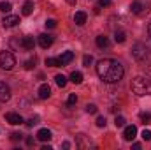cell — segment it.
Listing matches in <instances>:
<instances>
[{
  "label": "cell",
  "instance_id": "6da1fadb",
  "mask_svg": "<svg viewBox=\"0 0 151 150\" xmlns=\"http://www.w3.org/2000/svg\"><path fill=\"white\" fill-rule=\"evenodd\" d=\"M97 74L104 83H118V81L123 79L125 69L114 58H102L97 64Z\"/></svg>",
  "mask_w": 151,
  "mask_h": 150
},
{
  "label": "cell",
  "instance_id": "7a4b0ae2",
  "mask_svg": "<svg viewBox=\"0 0 151 150\" xmlns=\"http://www.w3.org/2000/svg\"><path fill=\"white\" fill-rule=\"evenodd\" d=\"M132 92L139 97H144V95H151V79L148 78H142V76H137L132 79Z\"/></svg>",
  "mask_w": 151,
  "mask_h": 150
},
{
  "label": "cell",
  "instance_id": "3957f363",
  "mask_svg": "<svg viewBox=\"0 0 151 150\" xmlns=\"http://www.w3.org/2000/svg\"><path fill=\"white\" fill-rule=\"evenodd\" d=\"M16 66V58L11 51H0V69L11 71Z\"/></svg>",
  "mask_w": 151,
  "mask_h": 150
},
{
  "label": "cell",
  "instance_id": "277c9868",
  "mask_svg": "<svg viewBox=\"0 0 151 150\" xmlns=\"http://www.w3.org/2000/svg\"><path fill=\"white\" fill-rule=\"evenodd\" d=\"M148 51H150L148 46H146V44H141V42L134 44V48H132V55H134V58L139 60V62H146V58H148V55H150Z\"/></svg>",
  "mask_w": 151,
  "mask_h": 150
},
{
  "label": "cell",
  "instance_id": "5b68a950",
  "mask_svg": "<svg viewBox=\"0 0 151 150\" xmlns=\"http://www.w3.org/2000/svg\"><path fill=\"white\" fill-rule=\"evenodd\" d=\"M150 5H151V0H134L130 4V11L134 14H144L150 11Z\"/></svg>",
  "mask_w": 151,
  "mask_h": 150
},
{
  "label": "cell",
  "instance_id": "8992f818",
  "mask_svg": "<svg viewBox=\"0 0 151 150\" xmlns=\"http://www.w3.org/2000/svg\"><path fill=\"white\" fill-rule=\"evenodd\" d=\"M18 23H19V16H16V14H9V16H5L4 21H2V25H4L5 28H12V27H16Z\"/></svg>",
  "mask_w": 151,
  "mask_h": 150
},
{
  "label": "cell",
  "instance_id": "52a82bcc",
  "mask_svg": "<svg viewBox=\"0 0 151 150\" xmlns=\"http://www.w3.org/2000/svg\"><path fill=\"white\" fill-rule=\"evenodd\" d=\"M11 99V88L4 81H0V103H7Z\"/></svg>",
  "mask_w": 151,
  "mask_h": 150
},
{
  "label": "cell",
  "instance_id": "ba28073f",
  "mask_svg": "<svg viewBox=\"0 0 151 150\" xmlns=\"http://www.w3.org/2000/svg\"><path fill=\"white\" fill-rule=\"evenodd\" d=\"M53 36H49V34H40L39 36V46L40 48H44V50H47L51 44H53Z\"/></svg>",
  "mask_w": 151,
  "mask_h": 150
},
{
  "label": "cell",
  "instance_id": "9c48e42d",
  "mask_svg": "<svg viewBox=\"0 0 151 150\" xmlns=\"http://www.w3.org/2000/svg\"><path fill=\"white\" fill-rule=\"evenodd\" d=\"M74 60V53L72 51H63L60 57H58V62H60V67H63V66H67V64H70Z\"/></svg>",
  "mask_w": 151,
  "mask_h": 150
},
{
  "label": "cell",
  "instance_id": "30bf717a",
  "mask_svg": "<svg viewBox=\"0 0 151 150\" xmlns=\"http://www.w3.org/2000/svg\"><path fill=\"white\" fill-rule=\"evenodd\" d=\"M135 136H137V127H135V125H127L125 131H123V138H125L127 141H132Z\"/></svg>",
  "mask_w": 151,
  "mask_h": 150
},
{
  "label": "cell",
  "instance_id": "8fae6325",
  "mask_svg": "<svg viewBox=\"0 0 151 150\" xmlns=\"http://www.w3.org/2000/svg\"><path fill=\"white\" fill-rule=\"evenodd\" d=\"M5 120H7L9 124H12V125L23 124V118H21V115H18V113H7V115H5Z\"/></svg>",
  "mask_w": 151,
  "mask_h": 150
},
{
  "label": "cell",
  "instance_id": "7c38bea8",
  "mask_svg": "<svg viewBox=\"0 0 151 150\" xmlns=\"http://www.w3.org/2000/svg\"><path fill=\"white\" fill-rule=\"evenodd\" d=\"M51 95V87L47 85V83H42L40 87H39V97L40 99H47Z\"/></svg>",
  "mask_w": 151,
  "mask_h": 150
},
{
  "label": "cell",
  "instance_id": "4fadbf2b",
  "mask_svg": "<svg viewBox=\"0 0 151 150\" xmlns=\"http://www.w3.org/2000/svg\"><path fill=\"white\" fill-rule=\"evenodd\" d=\"M21 46H23V50H34L35 41H34L32 36H25V37L21 39Z\"/></svg>",
  "mask_w": 151,
  "mask_h": 150
},
{
  "label": "cell",
  "instance_id": "5bb4252c",
  "mask_svg": "<svg viewBox=\"0 0 151 150\" xmlns=\"http://www.w3.org/2000/svg\"><path fill=\"white\" fill-rule=\"evenodd\" d=\"M86 18H88V16H86V12H83V11H77V12L74 14L76 25H79V27H81V25H84V23H86Z\"/></svg>",
  "mask_w": 151,
  "mask_h": 150
},
{
  "label": "cell",
  "instance_id": "9a60e30c",
  "mask_svg": "<svg viewBox=\"0 0 151 150\" xmlns=\"http://www.w3.org/2000/svg\"><path fill=\"white\" fill-rule=\"evenodd\" d=\"M21 12H23V16H30V14L34 12V2H32V0L25 2V4H23V9H21Z\"/></svg>",
  "mask_w": 151,
  "mask_h": 150
},
{
  "label": "cell",
  "instance_id": "2e32d148",
  "mask_svg": "<svg viewBox=\"0 0 151 150\" xmlns=\"http://www.w3.org/2000/svg\"><path fill=\"white\" fill-rule=\"evenodd\" d=\"M37 138L40 141H49L51 140V131L49 129H40L37 133Z\"/></svg>",
  "mask_w": 151,
  "mask_h": 150
},
{
  "label": "cell",
  "instance_id": "e0dca14e",
  "mask_svg": "<svg viewBox=\"0 0 151 150\" xmlns=\"http://www.w3.org/2000/svg\"><path fill=\"white\" fill-rule=\"evenodd\" d=\"M95 42L99 48H109V37H106V36H99L95 39Z\"/></svg>",
  "mask_w": 151,
  "mask_h": 150
},
{
  "label": "cell",
  "instance_id": "ac0fdd59",
  "mask_svg": "<svg viewBox=\"0 0 151 150\" xmlns=\"http://www.w3.org/2000/svg\"><path fill=\"white\" fill-rule=\"evenodd\" d=\"M55 81H56V85H58L60 88H63V87L67 85V78H65L63 74H56L55 76Z\"/></svg>",
  "mask_w": 151,
  "mask_h": 150
},
{
  "label": "cell",
  "instance_id": "d6986e66",
  "mask_svg": "<svg viewBox=\"0 0 151 150\" xmlns=\"http://www.w3.org/2000/svg\"><path fill=\"white\" fill-rule=\"evenodd\" d=\"M70 81H72V83H76V85H79V83L83 81V74H81L79 71H74V73L70 74Z\"/></svg>",
  "mask_w": 151,
  "mask_h": 150
},
{
  "label": "cell",
  "instance_id": "ffe728a7",
  "mask_svg": "<svg viewBox=\"0 0 151 150\" xmlns=\"http://www.w3.org/2000/svg\"><path fill=\"white\" fill-rule=\"evenodd\" d=\"M46 66H49V67H60V62L55 57H47L46 58Z\"/></svg>",
  "mask_w": 151,
  "mask_h": 150
},
{
  "label": "cell",
  "instance_id": "44dd1931",
  "mask_svg": "<svg viewBox=\"0 0 151 150\" xmlns=\"http://www.w3.org/2000/svg\"><path fill=\"white\" fill-rule=\"evenodd\" d=\"M11 9H12L11 2H0V11H2V12L9 14V12H11Z\"/></svg>",
  "mask_w": 151,
  "mask_h": 150
},
{
  "label": "cell",
  "instance_id": "7402d4cb",
  "mask_svg": "<svg viewBox=\"0 0 151 150\" xmlns=\"http://www.w3.org/2000/svg\"><path fill=\"white\" fill-rule=\"evenodd\" d=\"M114 39H116V42H119V44H121V42H125V41H127V34L119 30V32H116V34H114Z\"/></svg>",
  "mask_w": 151,
  "mask_h": 150
},
{
  "label": "cell",
  "instance_id": "603a6c76",
  "mask_svg": "<svg viewBox=\"0 0 151 150\" xmlns=\"http://www.w3.org/2000/svg\"><path fill=\"white\" fill-rule=\"evenodd\" d=\"M91 62H93V57H91V55H84V57H83V66H84V67H90Z\"/></svg>",
  "mask_w": 151,
  "mask_h": 150
},
{
  "label": "cell",
  "instance_id": "cb8c5ba5",
  "mask_svg": "<svg viewBox=\"0 0 151 150\" xmlns=\"http://www.w3.org/2000/svg\"><path fill=\"white\" fill-rule=\"evenodd\" d=\"M76 103H77V95L76 94H70L69 99H67V106H74Z\"/></svg>",
  "mask_w": 151,
  "mask_h": 150
},
{
  "label": "cell",
  "instance_id": "d4e9b609",
  "mask_svg": "<svg viewBox=\"0 0 151 150\" xmlns=\"http://www.w3.org/2000/svg\"><path fill=\"white\" fill-rule=\"evenodd\" d=\"M34 66H35V58H30V60H27V62H25V69H27V71L34 69Z\"/></svg>",
  "mask_w": 151,
  "mask_h": 150
},
{
  "label": "cell",
  "instance_id": "484cf974",
  "mask_svg": "<svg viewBox=\"0 0 151 150\" xmlns=\"http://www.w3.org/2000/svg\"><path fill=\"white\" fill-rule=\"evenodd\" d=\"M125 122H127V120H125L123 117H116V118H114V124H116V127H123V125H125Z\"/></svg>",
  "mask_w": 151,
  "mask_h": 150
},
{
  "label": "cell",
  "instance_id": "4316f807",
  "mask_svg": "<svg viewBox=\"0 0 151 150\" xmlns=\"http://www.w3.org/2000/svg\"><path fill=\"white\" fill-rule=\"evenodd\" d=\"M35 124H39V117H32V118L27 120V125H28V127H34Z\"/></svg>",
  "mask_w": 151,
  "mask_h": 150
},
{
  "label": "cell",
  "instance_id": "83f0119b",
  "mask_svg": "<svg viewBox=\"0 0 151 150\" xmlns=\"http://www.w3.org/2000/svg\"><path fill=\"white\" fill-rule=\"evenodd\" d=\"M141 136H142V140H144V141H150V140H151V131H150V129H144Z\"/></svg>",
  "mask_w": 151,
  "mask_h": 150
},
{
  "label": "cell",
  "instance_id": "f1b7e54d",
  "mask_svg": "<svg viewBox=\"0 0 151 150\" xmlns=\"http://www.w3.org/2000/svg\"><path fill=\"white\" fill-rule=\"evenodd\" d=\"M141 120H142L144 124H148L151 120V113H141Z\"/></svg>",
  "mask_w": 151,
  "mask_h": 150
},
{
  "label": "cell",
  "instance_id": "f546056e",
  "mask_svg": "<svg viewBox=\"0 0 151 150\" xmlns=\"http://www.w3.org/2000/svg\"><path fill=\"white\" fill-rule=\"evenodd\" d=\"M44 25H46V28H55L56 27V20H47Z\"/></svg>",
  "mask_w": 151,
  "mask_h": 150
},
{
  "label": "cell",
  "instance_id": "4dcf8cb0",
  "mask_svg": "<svg viewBox=\"0 0 151 150\" xmlns=\"http://www.w3.org/2000/svg\"><path fill=\"white\" fill-rule=\"evenodd\" d=\"M97 110H99V108H97L95 104H86V111L88 113H97Z\"/></svg>",
  "mask_w": 151,
  "mask_h": 150
},
{
  "label": "cell",
  "instance_id": "1f68e13d",
  "mask_svg": "<svg viewBox=\"0 0 151 150\" xmlns=\"http://www.w3.org/2000/svg\"><path fill=\"white\" fill-rule=\"evenodd\" d=\"M97 125L99 127H106V117H99L97 118Z\"/></svg>",
  "mask_w": 151,
  "mask_h": 150
},
{
  "label": "cell",
  "instance_id": "d6a6232c",
  "mask_svg": "<svg viewBox=\"0 0 151 150\" xmlns=\"http://www.w3.org/2000/svg\"><path fill=\"white\" fill-rule=\"evenodd\" d=\"M111 5V0H99V7H107Z\"/></svg>",
  "mask_w": 151,
  "mask_h": 150
},
{
  "label": "cell",
  "instance_id": "836d02e7",
  "mask_svg": "<svg viewBox=\"0 0 151 150\" xmlns=\"http://www.w3.org/2000/svg\"><path fill=\"white\" fill-rule=\"evenodd\" d=\"M11 140H14V141H16V140H21V134H19V133H12V134H11Z\"/></svg>",
  "mask_w": 151,
  "mask_h": 150
},
{
  "label": "cell",
  "instance_id": "e575fe53",
  "mask_svg": "<svg viewBox=\"0 0 151 150\" xmlns=\"http://www.w3.org/2000/svg\"><path fill=\"white\" fill-rule=\"evenodd\" d=\"M27 145H34V138H27Z\"/></svg>",
  "mask_w": 151,
  "mask_h": 150
},
{
  "label": "cell",
  "instance_id": "d590c367",
  "mask_svg": "<svg viewBox=\"0 0 151 150\" xmlns=\"http://www.w3.org/2000/svg\"><path fill=\"white\" fill-rule=\"evenodd\" d=\"M148 36H150V37H151V23H150V25H148Z\"/></svg>",
  "mask_w": 151,
  "mask_h": 150
},
{
  "label": "cell",
  "instance_id": "8d00e7d4",
  "mask_svg": "<svg viewBox=\"0 0 151 150\" xmlns=\"http://www.w3.org/2000/svg\"><path fill=\"white\" fill-rule=\"evenodd\" d=\"M67 4H70V5H74V4H76V0H67Z\"/></svg>",
  "mask_w": 151,
  "mask_h": 150
}]
</instances>
